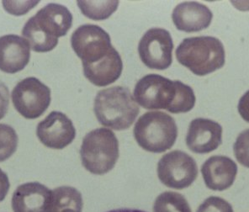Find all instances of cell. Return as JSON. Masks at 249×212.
I'll return each instance as SVG.
<instances>
[{
	"label": "cell",
	"instance_id": "10",
	"mask_svg": "<svg viewBox=\"0 0 249 212\" xmlns=\"http://www.w3.org/2000/svg\"><path fill=\"white\" fill-rule=\"evenodd\" d=\"M174 42L170 33L162 28H152L143 35L138 45L142 62L151 69L165 70L173 63Z\"/></svg>",
	"mask_w": 249,
	"mask_h": 212
},
{
	"label": "cell",
	"instance_id": "12",
	"mask_svg": "<svg viewBox=\"0 0 249 212\" xmlns=\"http://www.w3.org/2000/svg\"><path fill=\"white\" fill-rule=\"evenodd\" d=\"M222 142L221 125L210 119L197 118L190 122L186 144L190 151L199 154L212 153Z\"/></svg>",
	"mask_w": 249,
	"mask_h": 212
},
{
	"label": "cell",
	"instance_id": "8",
	"mask_svg": "<svg viewBox=\"0 0 249 212\" xmlns=\"http://www.w3.org/2000/svg\"><path fill=\"white\" fill-rule=\"evenodd\" d=\"M71 45L83 64H93L104 59L115 48L110 36L96 25L86 24L79 26L71 36Z\"/></svg>",
	"mask_w": 249,
	"mask_h": 212
},
{
	"label": "cell",
	"instance_id": "15",
	"mask_svg": "<svg viewBox=\"0 0 249 212\" xmlns=\"http://www.w3.org/2000/svg\"><path fill=\"white\" fill-rule=\"evenodd\" d=\"M201 174L207 188L215 191L228 190L233 184L237 165L226 156H212L203 163Z\"/></svg>",
	"mask_w": 249,
	"mask_h": 212
},
{
	"label": "cell",
	"instance_id": "1",
	"mask_svg": "<svg viewBox=\"0 0 249 212\" xmlns=\"http://www.w3.org/2000/svg\"><path fill=\"white\" fill-rule=\"evenodd\" d=\"M134 99L146 109H166L173 114L186 113L196 105L192 88L159 74H147L137 82Z\"/></svg>",
	"mask_w": 249,
	"mask_h": 212
},
{
	"label": "cell",
	"instance_id": "6",
	"mask_svg": "<svg viewBox=\"0 0 249 212\" xmlns=\"http://www.w3.org/2000/svg\"><path fill=\"white\" fill-rule=\"evenodd\" d=\"M82 164L93 175L111 171L119 159V141L115 133L107 128L89 132L80 148Z\"/></svg>",
	"mask_w": 249,
	"mask_h": 212
},
{
	"label": "cell",
	"instance_id": "23",
	"mask_svg": "<svg viewBox=\"0 0 249 212\" xmlns=\"http://www.w3.org/2000/svg\"><path fill=\"white\" fill-rule=\"evenodd\" d=\"M196 212H233L231 204L221 197L211 196L199 206Z\"/></svg>",
	"mask_w": 249,
	"mask_h": 212
},
{
	"label": "cell",
	"instance_id": "19",
	"mask_svg": "<svg viewBox=\"0 0 249 212\" xmlns=\"http://www.w3.org/2000/svg\"><path fill=\"white\" fill-rule=\"evenodd\" d=\"M84 16L93 20L108 19L118 8L119 1H78Z\"/></svg>",
	"mask_w": 249,
	"mask_h": 212
},
{
	"label": "cell",
	"instance_id": "4",
	"mask_svg": "<svg viewBox=\"0 0 249 212\" xmlns=\"http://www.w3.org/2000/svg\"><path fill=\"white\" fill-rule=\"evenodd\" d=\"M181 65L197 76H206L221 69L226 62L223 44L213 36L185 38L176 49Z\"/></svg>",
	"mask_w": 249,
	"mask_h": 212
},
{
	"label": "cell",
	"instance_id": "14",
	"mask_svg": "<svg viewBox=\"0 0 249 212\" xmlns=\"http://www.w3.org/2000/svg\"><path fill=\"white\" fill-rule=\"evenodd\" d=\"M51 194L52 191L39 182L21 184L13 193V212H48Z\"/></svg>",
	"mask_w": 249,
	"mask_h": 212
},
{
	"label": "cell",
	"instance_id": "9",
	"mask_svg": "<svg viewBox=\"0 0 249 212\" xmlns=\"http://www.w3.org/2000/svg\"><path fill=\"white\" fill-rule=\"evenodd\" d=\"M157 170L162 184L175 190L190 187L198 176V167L195 159L179 150L163 155L159 160Z\"/></svg>",
	"mask_w": 249,
	"mask_h": 212
},
{
	"label": "cell",
	"instance_id": "7",
	"mask_svg": "<svg viewBox=\"0 0 249 212\" xmlns=\"http://www.w3.org/2000/svg\"><path fill=\"white\" fill-rule=\"evenodd\" d=\"M13 105L29 120L42 116L51 104V89L38 78L30 77L19 82L11 94Z\"/></svg>",
	"mask_w": 249,
	"mask_h": 212
},
{
	"label": "cell",
	"instance_id": "13",
	"mask_svg": "<svg viewBox=\"0 0 249 212\" xmlns=\"http://www.w3.org/2000/svg\"><path fill=\"white\" fill-rule=\"evenodd\" d=\"M31 59V47L25 38L17 35L0 37V70L7 73L20 72Z\"/></svg>",
	"mask_w": 249,
	"mask_h": 212
},
{
	"label": "cell",
	"instance_id": "17",
	"mask_svg": "<svg viewBox=\"0 0 249 212\" xmlns=\"http://www.w3.org/2000/svg\"><path fill=\"white\" fill-rule=\"evenodd\" d=\"M84 74L89 81L98 87L115 83L122 75L123 63L118 52L114 48L104 59L93 64H83Z\"/></svg>",
	"mask_w": 249,
	"mask_h": 212
},
{
	"label": "cell",
	"instance_id": "16",
	"mask_svg": "<svg viewBox=\"0 0 249 212\" xmlns=\"http://www.w3.org/2000/svg\"><path fill=\"white\" fill-rule=\"evenodd\" d=\"M212 18L213 14L208 7L197 2H184L178 4L172 15L176 28L188 33L208 28Z\"/></svg>",
	"mask_w": 249,
	"mask_h": 212
},
{
	"label": "cell",
	"instance_id": "24",
	"mask_svg": "<svg viewBox=\"0 0 249 212\" xmlns=\"http://www.w3.org/2000/svg\"><path fill=\"white\" fill-rule=\"evenodd\" d=\"M39 1H3V6L7 12L13 16H24L37 5Z\"/></svg>",
	"mask_w": 249,
	"mask_h": 212
},
{
	"label": "cell",
	"instance_id": "21",
	"mask_svg": "<svg viewBox=\"0 0 249 212\" xmlns=\"http://www.w3.org/2000/svg\"><path fill=\"white\" fill-rule=\"evenodd\" d=\"M19 143L16 130L6 124H0V162L6 161L16 153Z\"/></svg>",
	"mask_w": 249,
	"mask_h": 212
},
{
	"label": "cell",
	"instance_id": "27",
	"mask_svg": "<svg viewBox=\"0 0 249 212\" xmlns=\"http://www.w3.org/2000/svg\"><path fill=\"white\" fill-rule=\"evenodd\" d=\"M10 183L6 173L0 169V202H2L10 191Z\"/></svg>",
	"mask_w": 249,
	"mask_h": 212
},
{
	"label": "cell",
	"instance_id": "18",
	"mask_svg": "<svg viewBox=\"0 0 249 212\" xmlns=\"http://www.w3.org/2000/svg\"><path fill=\"white\" fill-rule=\"evenodd\" d=\"M83 206V197L77 189L61 186L52 191L48 212H61L66 209L82 212Z\"/></svg>",
	"mask_w": 249,
	"mask_h": 212
},
{
	"label": "cell",
	"instance_id": "29",
	"mask_svg": "<svg viewBox=\"0 0 249 212\" xmlns=\"http://www.w3.org/2000/svg\"><path fill=\"white\" fill-rule=\"evenodd\" d=\"M61 212H78V211H76V210L73 209H66L63 210V211H62Z\"/></svg>",
	"mask_w": 249,
	"mask_h": 212
},
{
	"label": "cell",
	"instance_id": "3",
	"mask_svg": "<svg viewBox=\"0 0 249 212\" xmlns=\"http://www.w3.org/2000/svg\"><path fill=\"white\" fill-rule=\"evenodd\" d=\"M93 111L101 125L123 131L131 127L140 109L127 88L116 86L97 94Z\"/></svg>",
	"mask_w": 249,
	"mask_h": 212
},
{
	"label": "cell",
	"instance_id": "5",
	"mask_svg": "<svg viewBox=\"0 0 249 212\" xmlns=\"http://www.w3.org/2000/svg\"><path fill=\"white\" fill-rule=\"evenodd\" d=\"M138 146L150 153H161L172 148L178 137L175 119L161 111L146 112L138 119L133 130Z\"/></svg>",
	"mask_w": 249,
	"mask_h": 212
},
{
	"label": "cell",
	"instance_id": "25",
	"mask_svg": "<svg viewBox=\"0 0 249 212\" xmlns=\"http://www.w3.org/2000/svg\"><path fill=\"white\" fill-rule=\"evenodd\" d=\"M10 105L9 88L3 83H0V120L3 119L8 111Z\"/></svg>",
	"mask_w": 249,
	"mask_h": 212
},
{
	"label": "cell",
	"instance_id": "20",
	"mask_svg": "<svg viewBox=\"0 0 249 212\" xmlns=\"http://www.w3.org/2000/svg\"><path fill=\"white\" fill-rule=\"evenodd\" d=\"M153 212H192L185 197L180 194L166 191L157 197Z\"/></svg>",
	"mask_w": 249,
	"mask_h": 212
},
{
	"label": "cell",
	"instance_id": "22",
	"mask_svg": "<svg viewBox=\"0 0 249 212\" xmlns=\"http://www.w3.org/2000/svg\"><path fill=\"white\" fill-rule=\"evenodd\" d=\"M233 150L234 155L240 164L249 169V129L238 135Z\"/></svg>",
	"mask_w": 249,
	"mask_h": 212
},
{
	"label": "cell",
	"instance_id": "28",
	"mask_svg": "<svg viewBox=\"0 0 249 212\" xmlns=\"http://www.w3.org/2000/svg\"><path fill=\"white\" fill-rule=\"evenodd\" d=\"M107 212H146L137 209H115Z\"/></svg>",
	"mask_w": 249,
	"mask_h": 212
},
{
	"label": "cell",
	"instance_id": "26",
	"mask_svg": "<svg viewBox=\"0 0 249 212\" xmlns=\"http://www.w3.org/2000/svg\"><path fill=\"white\" fill-rule=\"evenodd\" d=\"M237 109L241 117L249 123V90L241 97Z\"/></svg>",
	"mask_w": 249,
	"mask_h": 212
},
{
	"label": "cell",
	"instance_id": "11",
	"mask_svg": "<svg viewBox=\"0 0 249 212\" xmlns=\"http://www.w3.org/2000/svg\"><path fill=\"white\" fill-rule=\"evenodd\" d=\"M36 136L44 146L52 149L61 150L73 141L76 129L72 121L65 114L53 111L38 124Z\"/></svg>",
	"mask_w": 249,
	"mask_h": 212
},
{
	"label": "cell",
	"instance_id": "2",
	"mask_svg": "<svg viewBox=\"0 0 249 212\" xmlns=\"http://www.w3.org/2000/svg\"><path fill=\"white\" fill-rule=\"evenodd\" d=\"M72 25V15L67 7L49 3L29 19L22 35L36 53H48L65 36Z\"/></svg>",
	"mask_w": 249,
	"mask_h": 212
}]
</instances>
